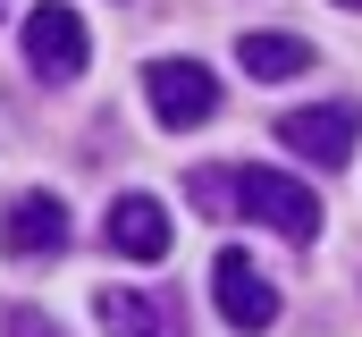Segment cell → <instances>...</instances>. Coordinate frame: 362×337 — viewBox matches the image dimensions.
<instances>
[{"label": "cell", "mask_w": 362, "mask_h": 337, "mask_svg": "<svg viewBox=\"0 0 362 337\" xmlns=\"http://www.w3.org/2000/svg\"><path fill=\"white\" fill-rule=\"evenodd\" d=\"M228 185H236V211L262 219V228H278L286 245H312V236H320V202H312V185H295V177H278V168H236Z\"/></svg>", "instance_id": "obj_1"}, {"label": "cell", "mask_w": 362, "mask_h": 337, "mask_svg": "<svg viewBox=\"0 0 362 337\" xmlns=\"http://www.w3.org/2000/svg\"><path fill=\"white\" fill-rule=\"evenodd\" d=\"M85 59H93V34H85V17H76L68 0L25 8V68H34L42 84H76Z\"/></svg>", "instance_id": "obj_2"}, {"label": "cell", "mask_w": 362, "mask_h": 337, "mask_svg": "<svg viewBox=\"0 0 362 337\" xmlns=\"http://www.w3.org/2000/svg\"><path fill=\"white\" fill-rule=\"evenodd\" d=\"M144 101H152L160 127H202V118H219V76L202 59H152L144 68Z\"/></svg>", "instance_id": "obj_3"}, {"label": "cell", "mask_w": 362, "mask_h": 337, "mask_svg": "<svg viewBox=\"0 0 362 337\" xmlns=\"http://www.w3.org/2000/svg\"><path fill=\"white\" fill-rule=\"evenodd\" d=\"M354 135H362V110H354V101H312V110H286V118H278V144L303 152V161H320V168H346V161H354Z\"/></svg>", "instance_id": "obj_4"}, {"label": "cell", "mask_w": 362, "mask_h": 337, "mask_svg": "<svg viewBox=\"0 0 362 337\" xmlns=\"http://www.w3.org/2000/svg\"><path fill=\"white\" fill-rule=\"evenodd\" d=\"M211 304H219V321L236 337H262L278 321V287L245 261V253H219V261H211Z\"/></svg>", "instance_id": "obj_5"}, {"label": "cell", "mask_w": 362, "mask_h": 337, "mask_svg": "<svg viewBox=\"0 0 362 337\" xmlns=\"http://www.w3.org/2000/svg\"><path fill=\"white\" fill-rule=\"evenodd\" d=\"M0 245L17 253V261L59 253V245H68V202H59V194H8V211H0Z\"/></svg>", "instance_id": "obj_6"}, {"label": "cell", "mask_w": 362, "mask_h": 337, "mask_svg": "<svg viewBox=\"0 0 362 337\" xmlns=\"http://www.w3.org/2000/svg\"><path fill=\"white\" fill-rule=\"evenodd\" d=\"M101 236H110V253H127V261H160L169 253V211L152 194H118L110 219H101Z\"/></svg>", "instance_id": "obj_7"}, {"label": "cell", "mask_w": 362, "mask_h": 337, "mask_svg": "<svg viewBox=\"0 0 362 337\" xmlns=\"http://www.w3.org/2000/svg\"><path fill=\"white\" fill-rule=\"evenodd\" d=\"M236 59H245V76L286 84V76H303V68H312V42H303V34H245V42H236Z\"/></svg>", "instance_id": "obj_8"}, {"label": "cell", "mask_w": 362, "mask_h": 337, "mask_svg": "<svg viewBox=\"0 0 362 337\" xmlns=\"http://www.w3.org/2000/svg\"><path fill=\"white\" fill-rule=\"evenodd\" d=\"M93 312H101V321H110L118 337H160L152 304H144V295H127V287H101V295H93Z\"/></svg>", "instance_id": "obj_9"}, {"label": "cell", "mask_w": 362, "mask_h": 337, "mask_svg": "<svg viewBox=\"0 0 362 337\" xmlns=\"http://www.w3.org/2000/svg\"><path fill=\"white\" fill-rule=\"evenodd\" d=\"M8 337H59V329H51L42 312H8Z\"/></svg>", "instance_id": "obj_10"}, {"label": "cell", "mask_w": 362, "mask_h": 337, "mask_svg": "<svg viewBox=\"0 0 362 337\" xmlns=\"http://www.w3.org/2000/svg\"><path fill=\"white\" fill-rule=\"evenodd\" d=\"M8 8H17V0H0V17H8Z\"/></svg>", "instance_id": "obj_11"}, {"label": "cell", "mask_w": 362, "mask_h": 337, "mask_svg": "<svg viewBox=\"0 0 362 337\" xmlns=\"http://www.w3.org/2000/svg\"><path fill=\"white\" fill-rule=\"evenodd\" d=\"M337 8H362V0H337Z\"/></svg>", "instance_id": "obj_12"}]
</instances>
